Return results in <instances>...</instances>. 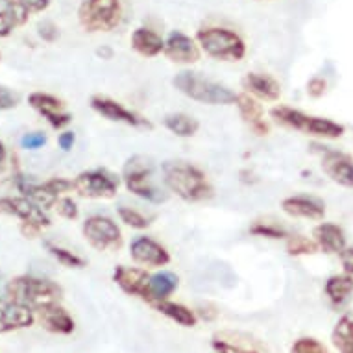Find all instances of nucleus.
Listing matches in <instances>:
<instances>
[{
	"label": "nucleus",
	"instance_id": "38",
	"mask_svg": "<svg viewBox=\"0 0 353 353\" xmlns=\"http://www.w3.org/2000/svg\"><path fill=\"white\" fill-rule=\"evenodd\" d=\"M21 145H23V148H28V150H39V148L47 145V135L43 132H30V134L23 135Z\"/></svg>",
	"mask_w": 353,
	"mask_h": 353
},
{
	"label": "nucleus",
	"instance_id": "19",
	"mask_svg": "<svg viewBox=\"0 0 353 353\" xmlns=\"http://www.w3.org/2000/svg\"><path fill=\"white\" fill-rule=\"evenodd\" d=\"M281 209L285 214H289L292 219H307V220H322L325 216V205L320 202L319 198L298 196L285 198L281 202Z\"/></svg>",
	"mask_w": 353,
	"mask_h": 353
},
{
	"label": "nucleus",
	"instance_id": "40",
	"mask_svg": "<svg viewBox=\"0 0 353 353\" xmlns=\"http://www.w3.org/2000/svg\"><path fill=\"white\" fill-rule=\"evenodd\" d=\"M37 34H39L41 39L47 41V43H54L59 37L58 26L52 21H43V23L37 24Z\"/></svg>",
	"mask_w": 353,
	"mask_h": 353
},
{
	"label": "nucleus",
	"instance_id": "30",
	"mask_svg": "<svg viewBox=\"0 0 353 353\" xmlns=\"http://www.w3.org/2000/svg\"><path fill=\"white\" fill-rule=\"evenodd\" d=\"M163 124L170 134L178 135V137H192V135H196L198 128H200V122L187 113H170L163 119Z\"/></svg>",
	"mask_w": 353,
	"mask_h": 353
},
{
	"label": "nucleus",
	"instance_id": "23",
	"mask_svg": "<svg viewBox=\"0 0 353 353\" xmlns=\"http://www.w3.org/2000/svg\"><path fill=\"white\" fill-rule=\"evenodd\" d=\"M130 43L135 52L143 58H156L165 50V41L161 39V35L156 34L154 30L145 28V26L134 30Z\"/></svg>",
	"mask_w": 353,
	"mask_h": 353
},
{
	"label": "nucleus",
	"instance_id": "1",
	"mask_svg": "<svg viewBox=\"0 0 353 353\" xmlns=\"http://www.w3.org/2000/svg\"><path fill=\"white\" fill-rule=\"evenodd\" d=\"M161 168L163 181L168 187V191L174 192L183 202L196 203L213 198L214 191L208 176L192 163L165 161Z\"/></svg>",
	"mask_w": 353,
	"mask_h": 353
},
{
	"label": "nucleus",
	"instance_id": "14",
	"mask_svg": "<svg viewBox=\"0 0 353 353\" xmlns=\"http://www.w3.org/2000/svg\"><path fill=\"white\" fill-rule=\"evenodd\" d=\"M130 255L137 265L146 268L165 267L170 263V254L165 246L150 237H137L130 244Z\"/></svg>",
	"mask_w": 353,
	"mask_h": 353
},
{
	"label": "nucleus",
	"instance_id": "32",
	"mask_svg": "<svg viewBox=\"0 0 353 353\" xmlns=\"http://www.w3.org/2000/svg\"><path fill=\"white\" fill-rule=\"evenodd\" d=\"M319 244L314 239L303 237V235H290L287 239V254L292 257H301V255H313L319 252Z\"/></svg>",
	"mask_w": 353,
	"mask_h": 353
},
{
	"label": "nucleus",
	"instance_id": "16",
	"mask_svg": "<svg viewBox=\"0 0 353 353\" xmlns=\"http://www.w3.org/2000/svg\"><path fill=\"white\" fill-rule=\"evenodd\" d=\"M168 61L176 65H192L200 59V47L192 37L185 35L183 32H172L165 41V50Z\"/></svg>",
	"mask_w": 353,
	"mask_h": 353
},
{
	"label": "nucleus",
	"instance_id": "49",
	"mask_svg": "<svg viewBox=\"0 0 353 353\" xmlns=\"http://www.w3.org/2000/svg\"><path fill=\"white\" fill-rule=\"evenodd\" d=\"M259 2H261V0H259Z\"/></svg>",
	"mask_w": 353,
	"mask_h": 353
},
{
	"label": "nucleus",
	"instance_id": "4",
	"mask_svg": "<svg viewBox=\"0 0 353 353\" xmlns=\"http://www.w3.org/2000/svg\"><path fill=\"white\" fill-rule=\"evenodd\" d=\"M270 117L281 126L292 128L301 134L313 135L319 139H339L344 135V126L339 122L325 119V117L307 115L303 111L289 108V105H276L270 110Z\"/></svg>",
	"mask_w": 353,
	"mask_h": 353
},
{
	"label": "nucleus",
	"instance_id": "2",
	"mask_svg": "<svg viewBox=\"0 0 353 353\" xmlns=\"http://www.w3.org/2000/svg\"><path fill=\"white\" fill-rule=\"evenodd\" d=\"M6 294L8 300L30 307L32 311H39L43 307L59 303L63 298V289L50 279L17 276L6 285Z\"/></svg>",
	"mask_w": 353,
	"mask_h": 353
},
{
	"label": "nucleus",
	"instance_id": "33",
	"mask_svg": "<svg viewBox=\"0 0 353 353\" xmlns=\"http://www.w3.org/2000/svg\"><path fill=\"white\" fill-rule=\"evenodd\" d=\"M47 246L48 254L52 255L54 259L61 263L63 267L67 268H83L85 267V261L81 259L80 255H76L74 252H70V250L63 248V246H58V244H52V243H45Z\"/></svg>",
	"mask_w": 353,
	"mask_h": 353
},
{
	"label": "nucleus",
	"instance_id": "45",
	"mask_svg": "<svg viewBox=\"0 0 353 353\" xmlns=\"http://www.w3.org/2000/svg\"><path fill=\"white\" fill-rule=\"evenodd\" d=\"M41 230H43V228L35 226V224H30V222H23V224H21V233H23L26 239L39 237Z\"/></svg>",
	"mask_w": 353,
	"mask_h": 353
},
{
	"label": "nucleus",
	"instance_id": "5",
	"mask_svg": "<svg viewBox=\"0 0 353 353\" xmlns=\"http://www.w3.org/2000/svg\"><path fill=\"white\" fill-rule=\"evenodd\" d=\"M196 41L209 58L219 61H243L246 56V45L243 37L228 28L208 26L198 30Z\"/></svg>",
	"mask_w": 353,
	"mask_h": 353
},
{
	"label": "nucleus",
	"instance_id": "9",
	"mask_svg": "<svg viewBox=\"0 0 353 353\" xmlns=\"http://www.w3.org/2000/svg\"><path fill=\"white\" fill-rule=\"evenodd\" d=\"M81 233L85 241L99 252H117L122 246L121 228L110 216L93 214L83 222Z\"/></svg>",
	"mask_w": 353,
	"mask_h": 353
},
{
	"label": "nucleus",
	"instance_id": "17",
	"mask_svg": "<svg viewBox=\"0 0 353 353\" xmlns=\"http://www.w3.org/2000/svg\"><path fill=\"white\" fill-rule=\"evenodd\" d=\"M34 313L30 307L21 305L17 301H0V335L32 327L35 322Z\"/></svg>",
	"mask_w": 353,
	"mask_h": 353
},
{
	"label": "nucleus",
	"instance_id": "34",
	"mask_svg": "<svg viewBox=\"0 0 353 353\" xmlns=\"http://www.w3.org/2000/svg\"><path fill=\"white\" fill-rule=\"evenodd\" d=\"M117 214H119L121 222H124L132 230H146L152 224V220L148 216H145L137 209L128 208V205H121V208L117 209Z\"/></svg>",
	"mask_w": 353,
	"mask_h": 353
},
{
	"label": "nucleus",
	"instance_id": "48",
	"mask_svg": "<svg viewBox=\"0 0 353 353\" xmlns=\"http://www.w3.org/2000/svg\"><path fill=\"white\" fill-rule=\"evenodd\" d=\"M0 59H2V52H0Z\"/></svg>",
	"mask_w": 353,
	"mask_h": 353
},
{
	"label": "nucleus",
	"instance_id": "39",
	"mask_svg": "<svg viewBox=\"0 0 353 353\" xmlns=\"http://www.w3.org/2000/svg\"><path fill=\"white\" fill-rule=\"evenodd\" d=\"M325 91H327V81L322 78V76H314L311 80L307 81V94L311 99H320L324 97Z\"/></svg>",
	"mask_w": 353,
	"mask_h": 353
},
{
	"label": "nucleus",
	"instance_id": "44",
	"mask_svg": "<svg viewBox=\"0 0 353 353\" xmlns=\"http://www.w3.org/2000/svg\"><path fill=\"white\" fill-rule=\"evenodd\" d=\"M76 143V135L74 132H63V134H59L58 137V145L59 148L63 152H69Z\"/></svg>",
	"mask_w": 353,
	"mask_h": 353
},
{
	"label": "nucleus",
	"instance_id": "31",
	"mask_svg": "<svg viewBox=\"0 0 353 353\" xmlns=\"http://www.w3.org/2000/svg\"><path fill=\"white\" fill-rule=\"evenodd\" d=\"M250 233L255 237L272 239V241H281V239H289L290 233L283 226H279L276 222H265V220H255L250 226Z\"/></svg>",
	"mask_w": 353,
	"mask_h": 353
},
{
	"label": "nucleus",
	"instance_id": "6",
	"mask_svg": "<svg viewBox=\"0 0 353 353\" xmlns=\"http://www.w3.org/2000/svg\"><path fill=\"white\" fill-rule=\"evenodd\" d=\"M122 181L128 191L137 198L159 203L167 200V194L154 183V163L145 156L130 157L122 168Z\"/></svg>",
	"mask_w": 353,
	"mask_h": 353
},
{
	"label": "nucleus",
	"instance_id": "12",
	"mask_svg": "<svg viewBox=\"0 0 353 353\" xmlns=\"http://www.w3.org/2000/svg\"><path fill=\"white\" fill-rule=\"evenodd\" d=\"M0 213L10 214V216H15V219L30 222V224H35L39 228H48L52 224L50 216L45 213V209L24 196H0Z\"/></svg>",
	"mask_w": 353,
	"mask_h": 353
},
{
	"label": "nucleus",
	"instance_id": "21",
	"mask_svg": "<svg viewBox=\"0 0 353 353\" xmlns=\"http://www.w3.org/2000/svg\"><path fill=\"white\" fill-rule=\"evenodd\" d=\"M244 93L252 94L254 99L265 100V102H276L281 97V87L272 76L263 72H248L243 78Z\"/></svg>",
	"mask_w": 353,
	"mask_h": 353
},
{
	"label": "nucleus",
	"instance_id": "20",
	"mask_svg": "<svg viewBox=\"0 0 353 353\" xmlns=\"http://www.w3.org/2000/svg\"><path fill=\"white\" fill-rule=\"evenodd\" d=\"M235 105H237L239 115L243 117V121L246 122L250 126V130L254 132L255 135H267L270 132V128L265 122V110H263V105L259 104V100L254 99L252 94L243 93L237 94V100H235Z\"/></svg>",
	"mask_w": 353,
	"mask_h": 353
},
{
	"label": "nucleus",
	"instance_id": "22",
	"mask_svg": "<svg viewBox=\"0 0 353 353\" xmlns=\"http://www.w3.org/2000/svg\"><path fill=\"white\" fill-rule=\"evenodd\" d=\"M313 239L319 244L320 252L327 255L341 254L346 248V233L341 226L331 224V222H322L313 230Z\"/></svg>",
	"mask_w": 353,
	"mask_h": 353
},
{
	"label": "nucleus",
	"instance_id": "24",
	"mask_svg": "<svg viewBox=\"0 0 353 353\" xmlns=\"http://www.w3.org/2000/svg\"><path fill=\"white\" fill-rule=\"evenodd\" d=\"M325 296L333 307H344L353 294V276L352 274H335L325 281Z\"/></svg>",
	"mask_w": 353,
	"mask_h": 353
},
{
	"label": "nucleus",
	"instance_id": "29",
	"mask_svg": "<svg viewBox=\"0 0 353 353\" xmlns=\"http://www.w3.org/2000/svg\"><path fill=\"white\" fill-rule=\"evenodd\" d=\"M211 346H213V350L216 353H265L261 347L252 344L248 339H244V342H241L239 336L232 339L230 333H219V335H214Z\"/></svg>",
	"mask_w": 353,
	"mask_h": 353
},
{
	"label": "nucleus",
	"instance_id": "46",
	"mask_svg": "<svg viewBox=\"0 0 353 353\" xmlns=\"http://www.w3.org/2000/svg\"><path fill=\"white\" fill-rule=\"evenodd\" d=\"M97 54H99L100 58L111 59V56H113V50H111V48H99V50H97Z\"/></svg>",
	"mask_w": 353,
	"mask_h": 353
},
{
	"label": "nucleus",
	"instance_id": "47",
	"mask_svg": "<svg viewBox=\"0 0 353 353\" xmlns=\"http://www.w3.org/2000/svg\"><path fill=\"white\" fill-rule=\"evenodd\" d=\"M6 156H8L6 146H4V143H2V141H0V163H4V161H6Z\"/></svg>",
	"mask_w": 353,
	"mask_h": 353
},
{
	"label": "nucleus",
	"instance_id": "10",
	"mask_svg": "<svg viewBox=\"0 0 353 353\" xmlns=\"http://www.w3.org/2000/svg\"><path fill=\"white\" fill-rule=\"evenodd\" d=\"M313 150L320 156V165L325 176L341 187L353 189V157L335 148L327 146H313Z\"/></svg>",
	"mask_w": 353,
	"mask_h": 353
},
{
	"label": "nucleus",
	"instance_id": "26",
	"mask_svg": "<svg viewBox=\"0 0 353 353\" xmlns=\"http://www.w3.org/2000/svg\"><path fill=\"white\" fill-rule=\"evenodd\" d=\"M154 307H156V311H159L167 319L174 320L176 324L183 325V327H194L198 322V316L194 311H191L189 307L181 305V303H176V301L163 300L154 303Z\"/></svg>",
	"mask_w": 353,
	"mask_h": 353
},
{
	"label": "nucleus",
	"instance_id": "28",
	"mask_svg": "<svg viewBox=\"0 0 353 353\" xmlns=\"http://www.w3.org/2000/svg\"><path fill=\"white\" fill-rule=\"evenodd\" d=\"M30 13L24 10L17 0L12 4H6L0 10V37H8L13 30L28 21Z\"/></svg>",
	"mask_w": 353,
	"mask_h": 353
},
{
	"label": "nucleus",
	"instance_id": "8",
	"mask_svg": "<svg viewBox=\"0 0 353 353\" xmlns=\"http://www.w3.org/2000/svg\"><path fill=\"white\" fill-rule=\"evenodd\" d=\"M121 187V178L110 172L108 168L83 170L72 180V191L81 198L89 200H110Z\"/></svg>",
	"mask_w": 353,
	"mask_h": 353
},
{
	"label": "nucleus",
	"instance_id": "3",
	"mask_svg": "<svg viewBox=\"0 0 353 353\" xmlns=\"http://www.w3.org/2000/svg\"><path fill=\"white\" fill-rule=\"evenodd\" d=\"M172 85L185 94L187 99L208 105H232L237 100V93L228 85L216 83L213 80L203 78L200 72L192 70H181L174 76Z\"/></svg>",
	"mask_w": 353,
	"mask_h": 353
},
{
	"label": "nucleus",
	"instance_id": "37",
	"mask_svg": "<svg viewBox=\"0 0 353 353\" xmlns=\"http://www.w3.org/2000/svg\"><path fill=\"white\" fill-rule=\"evenodd\" d=\"M43 189H45L50 196L58 200L61 194L72 191V181L67 180V178H50V180H47L43 183Z\"/></svg>",
	"mask_w": 353,
	"mask_h": 353
},
{
	"label": "nucleus",
	"instance_id": "25",
	"mask_svg": "<svg viewBox=\"0 0 353 353\" xmlns=\"http://www.w3.org/2000/svg\"><path fill=\"white\" fill-rule=\"evenodd\" d=\"M180 279L174 272H157L148 279V303L154 305L157 301L168 300V296L174 294L178 289Z\"/></svg>",
	"mask_w": 353,
	"mask_h": 353
},
{
	"label": "nucleus",
	"instance_id": "13",
	"mask_svg": "<svg viewBox=\"0 0 353 353\" xmlns=\"http://www.w3.org/2000/svg\"><path fill=\"white\" fill-rule=\"evenodd\" d=\"M28 104L56 130L69 126L70 121H72V115L65 111L63 100L56 99L52 94L32 93L28 97Z\"/></svg>",
	"mask_w": 353,
	"mask_h": 353
},
{
	"label": "nucleus",
	"instance_id": "18",
	"mask_svg": "<svg viewBox=\"0 0 353 353\" xmlns=\"http://www.w3.org/2000/svg\"><path fill=\"white\" fill-rule=\"evenodd\" d=\"M35 313H37V322H39V325L45 331H48V333H54V335H70L76 330L74 319L59 303L43 307V309L35 311Z\"/></svg>",
	"mask_w": 353,
	"mask_h": 353
},
{
	"label": "nucleus",
	"instance_id": "27",
	"mask_svg": "<svg viewBox=\"0 0 353 353\" xmlns=\"http://www.w3.org/2000/svg\"><path fill=\"white\" fill-rule=\"evenodd\" d=\"M331 342L339 353H353V313L342 314L333 327Z\"/></svg>",
	"mask_w": 353,
	"mask_h": 353
},
{
	"label": "nucleus",
	"instance_id": "43",
	"mask_svg": "<svg viewBox=\"0 0 353 353\" xmlns=\"http://www.w3.org/2000/svg\"><path fill=\"white\" fill-rule=\"evenodd\" d=\"M341 257V263H342V268H344V272L346 274H352L353 276V248H344L339 254Z\"/></svg>",
	"mask_w": 353,
	"mask_h": 353
},
{
	"label": "nucleus",
	"instance_id": "42",
	"mask_svg": "<svg viewBox=\"0 0 353 353\" xmlns=\"http://www.w3.org/2000/svg\"><path fill=\"white\" fill-rule=\"evenodd\" d=\"M28 13H41L50 6V0H17Z\"/></svg>",
	"mask_w": 353,
	"mask_h": 353
},
{
	"label": "nucleus",
	"instance_id": "11",
	"mask_svg": "<svg viewBox=\"0 0 353 353\" xmlns=\"http://www.w3.org/2000/svg\"><path fill=\"white\" fill-rule=\"evenodd\" d=\"M91 110L111 122H119V124H126V126L132 128H152V124L146 119H143L134 111H130L121 102H117L110 97L94 94L91 99Z\"/></svg>",
	"mask_w": 353,
	"mask_h": 353
},
{
	"label": "nucleus",
	"instance_id": "7",
	"mask_svg": "<svg viewBox=\"0 0 353 353\" xmlns=\"http://www.w3.org/2000/svg\"><path fill=\"white\" fill-rule=\"evenodd\" d=\"M121 0H83L78 8V21L89 34L111 32L121 24Z\"/></svg>",
	"mask_w": 353,
	"mask_h": 353
},
{
	"label": "nucleus",
	"instance_id": "41",
	"mask_svg": "<svg viewBox=\"0 0 353 353\" xmlns=\"http://www.w3.org/2000/svg\"><path fill=\"white\" fill-rule=\"evenodd\" d=\"M19 105V94L13 93L12 89L0 85V111H8L17 108Z\"/></svg>",
	"mask_w": 353,
	"mask_h": 353
},
{
	"label": "nucleus",
	"instance_id": "15",
	"mask_svg": "<svg viewBox=\"0 0 353 353\" xmlns=\"http://www.w3.org/2000/svg\"><path fill=\"white\" fill-rule=\"evenodd\" d=\"M148 279L150 274L146 272V268L139 267H126L119 265L113 272V281L130 296L141 298L148 303Z\"/></svg>",
	"mask_w": 353,
	"mask_h": 353
},
{
	"label": "nucleus",
	"instance_id": "36",
	"mask_svg": "<svg viewBox=\"0 0 353 353\" xmlns=\"http://www.w3.org/2000/svg\"><path fill=\"white\" fill-rule=\"evenodd\" d=\"M54 209L58 211V214L61 216V219H67V220H76L78 219V213H80L78 203L69 196L58 198L56 203H54Z\"/></svg>",
	"mask_w": 353,
	"mask_h": 353
},
{
	"label": "nucleus",
	"instance_id": "35",
	"mask_svg": "<svg viewBox=\"0 0 353 353\" xmlns=\"http://www.w3.org/2000/svg\"><path fill=\"white\" fill-rule=\"evenodd\" d=\"M290 353H327V347L313 336H301L292 344Z\"/></svg>",
	"mask_w": 353,
	"mask_h": 353
}]
</instances>
